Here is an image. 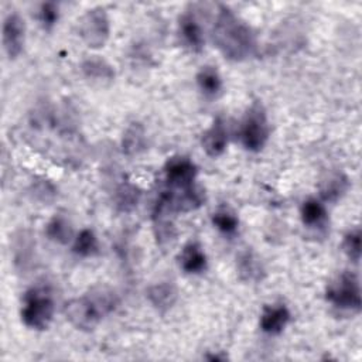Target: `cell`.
Here are the masks:
<instances>
[{"label": "cell", "instance_id": "cell-1", "mask_svg": "<svg viewBox=\"0 0 362 362\" xmlns=\"http://www.w3.org/2000/svg\"><path fill=\"white\" fill-rule=\"evenodd\" d=\"M212 41L229 61L247 59L256 49V35L250 25L229 7L221 6L212 27Z\"/></svg>", "mask_w": 362, "mask_h": 362}, {"label": "cell", "instance_id": "cell-2", "mask_svg": "<svg viewBox=\"0 0 362 362\" xmlns=\"http://www.w3.org/2000/svg\"><path fill=\"white\" fill-rule=\"evenodd\" d=\"M117 307L116 294L107 287H95L89 293L65 303L66 320L81 331H93L105 315Z\"/></svg>", "mask_w": 362, "mask_h": 362}, {"label": "cell", "instance_id": "cell-3", "mask_svg": "<svg viewBox=\"0 0 362 362\" xmlns=\"http://www.w3.org/2000/svg\"><path fill=\"white\" fill-rule=\"evenodd\" d=\"M54 311V296L48 286H33L24 293L20 315L27 328L35 331L47 329L52 322Z\"/></svg>", "mask_w": 362, "mask_h": 362}, {"label": "cell", "instance_id": "cell-4", "mask_svg": "<svg viewBox=\"0 0 362 362\" xmlns=\"http://www.w3.org/2000/svg\"><path fill=\"white\" fill-rule=\"evenodd\" d=\"M269 134L270 127L266 109L259 100H256L247 107L240 123L239 136L242 146L249 151L257 153L267 143Z\"/></svg>", "mask_w": 362, "mask_h": 362}, {"label": "cell", "instance_id": "cell-5", "mask_svg": "<svg viewBox=\"0 0 362 362\" xmlns=\"http://www.w3.org/2000/svg\"><path fill=\"white\" fill-rule=\"evenodd\" d=\"M325 298L339 310L359 313L362 300L361 284L356 273L345 270L332 279L327 286Z\"/></svg>", "mask_w": 362, "mask_h": 362}, {"label": "cell", "instance_id": "cell-6", "mask_svg": "<svg viewBox=\"0 0 362 362\" xmlns=\"http://www.w3.org/2000/svg\"><path fill=\"white\" fill-rule=\"evenodd\" d=\"M78 31L82 41L93 49L105 47L110 35V20L103 7L89 8L78 21Z\"/></svg>", "mask_w": 362, "mask_h": 362}, {"label": "cell", "instance_id": "cell-7", "mask_svg": "<svg viewBox=\"0 0 362 362\" xmlns=\"http://www.w3.org/2000/svg\"><path fill=\"white\" fill-rule=\"evenodd\" d=\"M198 167L185 156H174L164 165V178L170 189H187L195 184Z\"/></svg>", "mask_w": 362, "mask_h": 362}, {"label": "cell", "instance_id": "cell-8", "mask_svg": "<svg viewBox=\"0 0 362 362\" xmlns=\"http://www.w3.org/2000/svg\"><path fill=\"white\" fill-rule=\"evenodd\" d=\"M3 48L10 59H16L24 49L25 23L23 17L13 11L3 21Z\"/></svg>", "mask_w": 362, "mask_h": 362}, {"label": "cell", "instance_id": "cell-9", "mask_svg": "<svg viewBox=\"0 0 362 362\" xmlns=\"http://www.w3.org/2000/svg\"><path fill=\"white\" fill-rule=\"evenodd\" d=\"M178 35L181 38V42L187 49L191 52H201L205 45V37L204 30L201 24L197 21V18L189 14L184 13L178 18Z\"/></svg>", "mask_w": 362, "mask_h": 362}, {"label": "cell", "instance_id": "cell-10", "mask_svg": "<svg viewBox=\"0 0 362 362\" xmlns=\"http://www.w3.org/2000/svg\"><path fill=\"white\" fill-rule=\"evenodd\" d=\"M201 144L209 157H219L228 146V132L222 117H215L212 124L204 132Z\"/></svg>", "mask_w": 362, "mask_h": 362}, {"label": "cell", "instance_id": "cell-11", "mask_svg": "<svg viewBox=\"0 0 362 362\" xmlns=\"http://www.w3.org/2000/svg\"><path fill=\"white\" fill-rule=\"evenodd\" d=\"M290 311L284 304L266 305L260 314V329L269 335H279L290 322Z\"/></svg>", "mask_w": 362, "mask_h": 362}, {"label": "cell", "instance_id": "cell-12", "mask_svg": "<svg viewBox=\"0 0 362 362\" xmlns=\"http://www.w3.org/2000/svg\"><path fill=\"white\" fill-rule=\"evenodd\" d=\"M236 269L239 279L245 283H259L264 277V266L260 257L250 249L239 253L236 257Z\"/></svg>", "mask_w": 362, "mask_h": 362}, {"label": "cell", "instance_id": "cell-13", "mask_svg": "<svg viewBox=\"0 0 362 362\" xmlns=\"http://www.w3.org/2000/svg\"><path fill=\"white\" fill-rule=\"evenodd\" d=\"M178 264L187 274H199L208 266L206 255L198 242H188L178 255Z\"/></svg>", "mask_w": 362, "mask_h": 362}, {"label": "cell", "instance_id": "cell-14", "mask_svg": "<svg viewBox=\"0 0 362 362\" xmlns=\"http://www.w3.org/2000/svg\"><path fill=\"white\" fill-rule=\"evenodd\" d=\"M147 298L157 311L165 313L175 304L178 298V290L173 283L161 281L148 287Z\"/></svg>", "mask_w": 362, "mask_h": 362}, {"label": "cell", "instance_id": "cell-15", "mask_svg": "<svg viewBox=\"0 0 362 362\" xmlns=\"http://www.w3.org/2000/svg\"><path fill=\"white\" fill-rule=\"evenodd\" d=\"M81 71L85 78L93 82H112L115 78L113 66L99 55H90L81 64Z\"/></svg>", "mask_w": 362, "mask_h": 362}, {"label": "cell", "instance_id": "cell-16", "mask_svg": "<svg viewBox=\"0 0 362 362\" xmlns=\"http://www.w3.org/2000/svg\"><path fill=\"white\" fill-rule=\"evenodd\" d=\"M197 85L205 98L214 99L222 92V78L216 66L204 65L197 72Z\"/></svg>", "mask_w": 362, "mask_h": 362}, {"label": "cell", "instance_id": "cell-17", "mask_svg": "<svg viewBox=\"0 0 362 362\" xmlns=\"http://www.w3.org/2000/svg\"><path fill=\"white\" fill-rule=\"evenodd\" d=\"M301 221L308 228H324L328 222V214L325 205L317 198H308L300 208Z\"/></svg>", "mask_w": 362, "mask_h": 362}, {"label": "cell", "instance_id": "cell-18", "mask_svg": "<svg viewBox=\"0 0 362 362\" xmlns=\"http://www.w3.org/2000/svg\"><path fill=\"white\" fill-rule=\"evenodd\" d=\"M140 198H141L140 188L129 181H123L122 184L117 185L113 199H115L116 209L127 214L137 208Z\"/></svg>", "mask_w": 362, "mask_h": 362}, {"label": "cell", "instance_id": "cell-19", "mask_svg": "<svg viewBox=\"0 0 362 362\" xmlns=\"http://www.w3.org/2000/svg\"><path fill=\"white\" fill-rule=\"evenodd\" d=\"M146 146H147V140H146L144 127L137 122L130 123L129 127L124 130L123 139H122L123 153L127 156H136L141 153L146 148Z\"/></svg>", "mask_w": 362, "mask_h": 362}, {"label": "cell", "instance_id": "cell-20", "mask_svg": "<svg viewBox=\"0 0 362 362\" xmlns=\"http://www.w3.org/2000/svg\"><path fill=\"white\" fill-rule=\"evenodd\" d=\"M45 235L49 240L59 245H66L75 238L74 228L69 219L64 215H54L48 221V223L45 225Z\"/></svg>", "mask_w": 362, "mask_h": 362}, {"label": "cell", "instance_id": "cell-21", "mask_svg": "<svg viewBox=\"0 0 362 362\" xmlns=\"http://www.w3.org/2000/svg\"><path fill=\"white\" fill-rule=\"evenodd\" d=\"M173 191V189H171ZM174 194V204L177 212H189L197 208H199L205 202V192L198 185H192L187 189L180 191L178 194Z\"/></svg>", "mask_w": 362, "mask_h": 362}, {"label": "cell", "instance_id": "cell-22", "mask_svg": "<svg viewBox=\"0 0 362 362\" xmlns=\"http://www.w3.org/2000/svg\"><path fill=\"white\" fill-rule=\"evenodd\" d=\"M348 187V178L342 173H335L331 174L325 181H322L320 187V194L324 201L335 202L346 192Z\"/></svg>", "mask_w": 362, "mask_h": 362}, {"label": "cell", "instance_id": "cell-23", "mask_svg": "<svg viewBox=\"0 0 362 362\" xmlns=\"http://www.w3.org/2000/svg\"><path fill=\"white\" fill-rule=\"evenodd\" d=\"M72 252L81 257H92L99 253V240L95 232L89 228L82 229L72 243Z\"/></svg>", "mask_w": 362, "mask_h": 362}, {"label": "cell", "instance_id": "cell-24", "mask_svg": "<svg viewBox=\"0 0 362 362\" xmlns=\"http://www.w3.org/2000/svg\"><path fill=\"white\" fill-rule=\"evenodd\" d=\"M211 221H212V225L223 235H233L239 228V219L236 214L225 206L216 209L212 214Z\"/></svg>", "mask_w": 362, "mask_h": 362}, {"label": "cell", "instance_id": "cell-25", "mask_svg": "<svg viewBox=\"0 0 362 362\" xmlns=\"http://www.w3.org/2000/svg\"><path fill=\"white\" fill-rule=\"evenodd\" d=\"M342 250L346 255L349 260L354 263H358L361 260V253H362V235L361 229L355 228L351 229L349 232L345 233L344 240H342Z\"/></svg>", "mask_w": 362, "mask_h": 362}, {"label": "cell", "instance_id": "cell-26", "mask_svg": "<svg viewBox=\"0 0 362 362\" xmlns=\"http://www.w3.org/2000/svg\"><path fill=\"white\" fill-rule=\"evenodd\" d=\"M38 21L40 24L42 25L44 30H51L58 18H59V8H58V4L54 3V1H45L38 8Z\"/></svg>", "mask_w": 362, "mask_h": 362}, {"label": "cell", "instance_id": "cell-27", "mask_svg": "<svg viewBox=\"0 0 362 362\" xmlns=\"http://www.w3.org/2000/svg\"><path fill=\"white\" fill-rule=\"evenodd\" d=\"M33 197L41 202H51L55 198V188L48 181H38L33 185Z\"/></svg>", "mask_w": 362, "mask_h": 362}]
</instances>
